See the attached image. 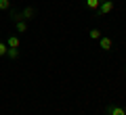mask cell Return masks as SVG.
Masks as SVG:
<instances>
[{
    "label": "cell",
    "mask_w": 126,
    "mask_h": 115,
    "mask_svg": "<svg viewBox=\"0 0 126 115\" xmlns=\"http://www.w3.org/2000/svg\"><path fill=\"white\" fill-rule=\"evenodd\" d=\"M113 9H116V2H113V0H101V4H99V11H97V15H109Z\"/></svg>",
    "instance_id": "obj_1"
},
{
    "label": "cell",
    "mask_w": 126,
    "mask_h": 115,
    "mask_svg": "<svg viewBox=\"0 0 126 115\" xmlns=\"http://www.w3.org/2000/svg\"><path fill=\"white\" fill-rule=\"evenodd\" d=\"M99 46H101V50L109 52V50L113 48V40L109 38V36H101V38H99Z\"/></svg>",
    "instance_id": "obj_2"
},
{
    "label": "cell",
    "mask_w": 126,
    "mask_h": 115,
    "mask_svg": "<svg viewBox=\"0 0 126 115\" xmlns=\"http://www.w3.org/2000/svg\"><path fill=\"white\" fill-rule=\"evenodd\" d=\"M107 115H126V109L116 105V102H109L107 105Z\"/></svg>",
    "instance_id": "obj_3"
},
{
    "label": "cell",
    "mask_w": 126,
    "mask_h": 115,
    "mask_svg": "<svg viewBox=\"0 0 126 115\" xmlns=\"http://www.w3.org/2000/svg\"><path fill=\"white\" fill-rule=\"evenodd\" d=\"M6 46H9V48H19V46H21L19 36H9V38H6Z\"/></svg>",
    "instance_id": "obj_4"
},
{
    "label": "cell",
    "mask_w": 126,
    "mask_h": 115,
    "mask_svg": "<svg viewBox=\"0 0 126 115\" xmlns=\"http://www.w3.org/2000/svg\"><path fill=\"white\" fill-rule=\"evenodd\" d=\"M34 15H36L34 6H25V9L21 11V17H23V21H30V19H34Z\"/></svg>",
    "instance_id": "obj_5"
},
{
    "label": "cell",
    "mask_w": 126,
    "mask_h": 115,
    "mask_svg": "<svg viewBox=\"0 0 126 115\" xmlns=\"http://www.w3.org/2000/svg\"><path fill=\"white\" fill-rule=\"evenodd\" d=\"M99 4H101V0H84V6L88 11H94V13L99 11Z\"/></svg>",
    "instance_id": "obj_6"
},
{
    "label": "cell",
    "mask_w": 126,
    "mask_h": 115,
    "mask_svg": "<svg viewBox=\"0 0 126 115\" xmlns=\"http://www.w3.org/2000/svg\"><path fill=\"white\" fill-rule=\"evenodd\" d=\"M15 27H17V34H25V31H27V21H23V19H21V21L15 23Z\"/></svg>",
    "instance_id": "obj_7"
},
{
    "label": "cell",
    "mask_w": 126,
    "mask_h": 115,
    "mask_svg": "<svg viewBox=\"0 0 126 115\" xmlns=\"http://www.w3.org/2000/svg\"><path fill=\"white\" fill-rule=\"evenodd\" d=\"M6 57L13 59V61H17V59H19V48H9V50H6Z\"/></svg>",
    "instance_id": "obj_8"
},
{
    "label": "cell",
    "mask_w": 126,
    "mask_h": 115,
    "mask_svg": "<svg viewBox=\"0 0 126 115\" xmlns=\"http://www.w3.org/2000/svg\"><path fill=\"white\" fill-rule=\"evenodd\" d=\"M88 36L93 38V40H99L103 34H101V29H97V27H94V29H90V31H88Z\"/></svg>",
    "instance_id": "obj_9"
},
{
    "label": "cell",
    "mask_w": 126,
    "mask_h": 115,
    "mask_svg": "<svg viewBox=\"0 0 126 115\" xmlns=\"http://www.w3.org/2000/svg\"><path fill=\"white\" fill-rule=\"evenodd\" d=\"M11 9V0H0V11H9Z\"/></svg>",
    "instance_id": "obj_10"
},
{
    "label": "cell",
    "mask_w": 126,
    "mask_h": 115,
    "mask_svg": "<svg viewBox=\"0 0 126 115\" xmlns=\"http://www.w3.org/2000/svg\"><path fill=\"white\" fill-rule=\"evenodd\" d=\"M6 50H9L6 42H2V40H0V57H6Z\"/></svg>",
    "instance_id": "obj_11"
},
{
    "label": "cell",
    "mask_w": 126,
    "mask_h": 115,
    "mask_svg": "<svg viewBox=\"0 0 126 115\" xmlns=\"http://www.w3.org/2000/svg\"><path fill=\"white\" fill-rule=\"evenodd\" d=\"M11 19H13V21L17 23V21H21L23 17H21V13H17V11H11Z\"/></svg>",
    "instance_id": "obj_12"
},
{
    "label": "cell",
    "mask_w": 126,
    "mask_h": 115,
    "mask_svg": "<svg viewBox=\"0 0 126 115\" xmlns=\"http://www.w3.org/2000/svg\"><path fill=\"white\" fill-rule=\"evenodd\" d=\"M124 73H126V67H124Z\"/></svg>",
    "instance_id": "obj_13"
}]
</instances>
